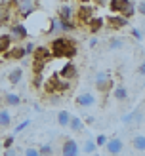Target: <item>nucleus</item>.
Listing matches in <instances>:
<instances>
[{"label":"nucleus","mask_w":145,"mask_h":156,"mask_svg":"<svg viewBox=\"0 0 145 156\" xmlns=\"http://www.w3.org/2000/svg\"><path fill=\"white\" fill-rule=\"evenodd\" d=\"M122 122H124L128 128H140L143 124V111L141 108H136V111L124 114L122 116Z\"/></svg>","instance_id":"nucleus-1"},{"label":"nucleus","mask_w":145,"mask_h":156,"mask_svg":"<svg viewBox=\"0 0 145 156\" xmlns=\"http://www.w3.org/2000/svg\"><path fill=\"white\" fill-rule=\"evenodd\" d=\"M96 88L101 93H109L113 90V80H111L109 73H97L96 74Z\"/></svg>","instance_id":"nucleus-2"},{"label":"nucleus","mask_w":145,"mask_h":156,"mask_svg":"<svg viewBox=\"0 0 145 156\" xmlns=\"http://www.w3.org/2000/svg\"><path fill=\"white\" fill-rule=\"evenodd\" d=\"M105 151L111 156H120L124 152V143H122L120 137H111V139H107V143H105Z\"/></svg>","instance_id":"nucleus-3"},{"label":"nucleus","mask_w":145,"mask_h":156,"mask_svg":"<svg viewBox=\"0 0 145 156\" xmlns=\"http://www.w3.org/2000/svg\"><path fill=\"white\" fill-rule=\"evenodd\" d=\"M71 44V40L69 38H56L52 44H50V51H52V55L53 57H63L65 55V50H67V46Z\"/></svg>","instance_id":"nucleus-4"},{"label":"nucleus","mask_w":145,"mask_h":156,"mask_svg":"<svg viewBox=\"0 0 145 156\" xmlns=\"http://www.w3.org/2000/svg\"><path fill=\"white\" fill-rule=\"evenodd\" d=\"M94 17V10L88 6V4H84V6H80L78 10L74 12V19L80 23V25H86V23Z\"/></svg>","instance_id":"nucleus-5"},{"label":"nucleus","mask_w":145,"mask_h":156,"mask_svg":"<svg viewBox=\"0 0 145 156\" xmlns=\"http://www.w3.org/2000/svg\"><path fill=\"white\" fill-rule=\"evenodd\" d=\"M107 25H109L111 30H120V29H126V27H128V19L122 17L120 13L109 15V17H107Z\"/></svg>","instance_id":"nucleus-6"},{"label":"nucleus","mask_w":145,"mask_h":156,"mask_svg":"<svg viewBox=\"0 0 145 156\" xmlns=\"http://www.w3.org/2000/svg\"><path fill=\"white\" fill-rule=\"evenodd\" d=\"M96 95L92 91H82L78 97H76V105L82 107V108H90V107H94L96 105Z\"/></svg>","instance_id":"nucleus-7"},{"label":"nucleus","mask_w":145,"mask_h":156,"mask_svg":"<svg viewBox=\"0 0 145 156\" xmlns=\"http://www.w3.org/2000/svg\"><path fill=\"white\" fill-rule=\"evenodd\" d=\"M78 152H80V149L74 139H65L63 147H61V156H78Z\"/></svg>","instance_id":"nucleus-8"},{"label":"nucleus","mask_w":145,"mask_h":156,"mask_svg":"<svg viewBox=\"0 0 145 156\" xmlns=\"http://www.w3.org/2000/svg\"><path fill=\"white\" fill-rule=\"evenodd\" d=\"M130 6H134L132 0H111L109 2V8H111L113 13H122V12H126Z\"/></svg>","instance_id":"nucleus-9"},{"label":"nucleus","mask_w":145,"mask_h":156,"mask_svg":"<svg viewBox=\"0 0 145 156\" xmlns=\"http://www.w3.org/2000/svg\"><path fill=\"white\" fill-rule=\"evenodd\" d=\"M4 57H6L8 61L23 59V57H25V50H23V46H12L8 51H4Z\"/></svg>","instance_id":"nucleus-10"},{"label":"nucleus","mask_w":145,"mask_h":156,"mask_svg":"<svg viewBox=\"0 0 145 156\" xmlns=\"http://www.w3.org/2000/svg\"><path fill=\"white\" fill-rule=\"evenodd\" d=\"M124 46H128V38H124V36H111L109 42H107L109 50H122Z\"/></svg>","instance_id":"nucleus-11"},{"label":"nucleus","mask_w":145,"mask_h":156,"mask_svg":"<svg viewBox=\"0 0 145 156\" xmlns=\"http://www.w3.org/2000/svg\"><path fill=\"white\" fill-rule=\"evenodd\" d=\"M113 97L114 101H118V103H124V101L128 99V90H126V86L124 84H117L113 88Z\"/></svg>","instance_id":"nucleus-12"},{"label":"nucleus","mask_w":145,"mask_h":156,"mask_svg":"<svg viewBox=\"0 0 145 156\" xmlns=\"http://www.w3.org/2000/svg\"><path fill=\"white\" fill-rule=\"evenodd\" d=\"M57 17H59V21H73L74 19V10L69 4H63L57 12Z\"/></svg>","instance_id":"nucleus-13"},{"label":"nucleus","mask_w":145,"mask_h":156,"mask_svg":"<svg viewBox=\"0 0 145 156\" xmlns=\"http://www.w3.org/2000/svg\"><path fill=\"white\" fill-rule=\"evenodd\" d=\"M17 6H19V15H21V17H29V15L34 12L33 0H19Z\"/></svg>","instance_id":"nucleus-14"},{"label":"nucleus","mask_w":145,"mask_h":156,"mask_svg":"<svg viewBox=\"0 0 145 156\" xmlns=\"http://www.w3.org/2000/svg\"><path fill=\"white\" fill-rule=\"evenodd\" d=\"M33 57L48 63V59L52 57V51H50V48H46V46H38V48H34V51H33Z\"/></svg>","instance_id":"nucleus-15"},{"label":"nucleus","mask_w":145,"mask_h":156,"mask_svg":"<svg viewBox=\"0 0 145 156\" xmlns=\"http://www.w3.org/2000/svg\"><path fill=\"white\" fill-rule=\"evenodd\" d=\"M132 149L136 152H145V133H136L132 137Z\"/></svg>","instance_id":"nucleus-16"},{"label":"nucleus","mask_w":145,"mask_h":156,"mask_svg":"<svg viewBox=\"0 0 145 156\" xmlns=\"http://www.w3.org/2000/svg\"><path fill=\"white\" fill-rule=\"evenodd\" d=\"M61 78H65V80H73V78H76V67L69 61V63H65V67L61 69V73H59Z\"/></svg>","instance_id":"nucleus-17"},{"label":"nucleus","mask_w":145,"mask_h":156,"mask_svg":"<svg viewBox=\"0 0 145 156\" xmlns=\"http://www.w3.org/2000/svg\"><path fill=\"white\" fill-rule=\"evenodd\" d=\"M10 34H12V38L23 40V38H27V27H25V25H21V23H17V25H12Z\"/></svg>","instance_id":"nucleus-18"},{"label":"nucleus","mask_w":145,"mask_h":156,"mask_svg":"<svg viewBox=\"0 0 145 156\" xmlns=\"http://www.w3.org/2000/svg\"><path fill=\"white\" fill-rule=\"evenodd\" d=\"M21 78H23V69L21 67H15V69H12V71L8 73V82L12 86H17L21 82Z\"/></svg>","instance_id":"nucleus-19"},{"label":"nucleus","mask_w":145,"mask_h":156,"mask_svg":"<svg viewBox=\"0 0 145 156\" xmlns=\"http://www.w3.org/2000/svg\"><path fill=\"white\" fill-rule=\"evenodd\" d=\"M4 105L6 107H19L21 105V97L17 93H13V91H8V93H4Z\"/></svg>","instance_id":"nucleus-20"},{"label":"nucleus","mask_w":145,"mask_h":156,"mask_svg":"<svg viewBox=\"0 0 145 156\" xmlns=\"http://www.w3.org/2000/svg\"><path fill=\"white\" fill-rule=\"evenodd\" d=\"M86 25H88V29H90V33H99V30H101L103 29V25H105V21L101 19V17H92L88 23H86Z\"/></svg>","instance_id":"nucleus-21"},{"label":"nucleus","mask_w":145,"mask_h":156,"mask_svg":"<svg viewBox=\"0 0 145 156\" xmlns=\"http://www.w3.org/2000/svg\"><path fill=\"white\" fill-rule=\"evenodd\" d=\"M82 151H84V154H88V156L96 154V151H97L96 141L92 137H86V139H84V143H82Z\"/></svg>","instance_id":"nucleus-22"},{"label":"nucleus","mask_w":145,"mask_h":156,"mask_svg":"<svg viewBox=\"0 0 145 156\" xmlns=\"http://www.w3.org/2000/svg\"><path fill=\"white\" fill-rule=\"evenodd\" d=\"M69 128H71V131H74V133H80V131H84V122L78 118V116H73V114H71Z\"/></svg>","instance_id":"nucleus-23"},{"label":"nucleus","mask_w":145,"mask_h":156,"mask_svg":"<svg viewBox=\"0 0 145 156\" xmlns=\"http://www.w3.org/2000/svg\"><path fill=\"white\" fill-rule=\"evenodd\" d=\"M12 126V114L8 108H0V128H10Z\"/></svg>","instance_id":"nucleus-24"},{"label":"nucleus","mask_w":145,"mask_h":156,"mask_svg":"<svg viewBox=\"0 0 145 156\" xmlns=\"http://www.w3.org/2000/svg\"><path fill=\"white\" fill-rule=\"evenodd\" d=\"M57 86H59V76H52L48 82H46L44 90L48 93H57Z\"/></svg>","instance_id":"nucleus-25"},{"label":"nucleus","mask_w":145,"mask_h":156,"mask_svg":"<svg viewBox=\"0 0 145 156\" xmlns=\"http://www.w3.org/2000/svg\"><path fill=\"white\" fill-rule=\"evenodd\" d=\"M12 40H13V38H12V34H0V51H8V50H10L12 48Z\"/></svg>","instance_id":"nucleus-26"},{"label":"nucleus","mask_w":145,"mask_h":156,"mask_svg":"<svg viewBox=\"0 0 145 156\" xmlns=\"http://www.w3.org/2000/svg\"><path fill=\"white\" fill-rule=\"evenodd\" d=\"M69 120H71V112H69V111H59L57 112V124H59V126L67 128L69 126Z\"/></svg>","instance_id":"nucleus-27"},{"label":"nucleus","mask_w":145,"mask_h":156,"mask_svg":"<svg viewBox=\"0 0 145 156\" xmlns=\"http://www.w3.org/2000/svg\"><path fill=\"white\" fill-rule=\"evenodd\" d=\"M46 33H61V21L57 19V17H53L52 21H50V27H48V30Z\"/></svg>","instance_id":"nucleus-28"},{"label":"nucleus","mask_w":145,"mask_h":156,"mask_svg":"<svg viewBox=\"0 0 145 156\" xmlns=\"http://www.w3.org/2000/svg\"><path fill=\"white\" fill-rule=\"evenodd\" d=\"M38 152H40V156H52L53 154V147L50 143H46L42 147H38Z\"/></svg>","instance_id":"nucleus-29"},{"label":"nucleus","mask_w":145,"mask_h":156,"mask_svg":"<svg viewBox=\"0 0 145 156\" xmlns=\"http://www.w3.org/2000/svg\"><path fill=\"white\" fill-rule=\"evenodd\" d=\"M44 65H46V61H40V59H34V61H33V71H34V74H36V73H42V69H44Z\"/></svg>","instance_id":"nucleus-30"},{"label":"nucleus","mask_w":145,"mask_h":156,"mask_svg":"<svg viewBox=\"0 0 145 156\" xmlns=\"http://www.w3.org/2000/svg\"><path fill=\"white\" fill-rule=\"evenodd\" d=\"M94 141H96V145L97 147H105V143H107V135H103V133H99L96 139H94Z\"/></svg>","instance_id":"nucleus-31"},{"label":"nucleus","mask_w":145,"mask_h":156,"mask_svg":"<svg viewBox=\"0 0 145 156\" xmlns=\"http://www.w3.org/2000/svg\"><path fill=\"white\" fill-rule=\"evenodd\" d=\"M23 156H40V152H38V149H34V147H29V149H25Z\"/></svg>","instance_id":"nucleus-32"},{"label":"nucleus","mask_w":145,"mask_h":156,"mask_svg":"<svg viewBox=\"0 0 145 156\" xmlns=\"http://www.w3.org/2000/svg\"><path fill=\"white\" fill-rule=\"evenodd\" d=\"M136 8H137V13H140V15H143V17H145V0H140Z\"/></svg>","instance_id":"nucleus-33"},{"label":"nucleus","mask_w":145,"mask_h":156,"mask_svg":"<svg viewBox=\"0 0 145 156\" xmlns=\"http://www.w3.org/2000/svg\"><path fill=\"white\" fill-rule=\"evenodd\" d=\"M34 48H36V46H34L33 42H27V44H25V48H23V50H25V55L33 53V51H34Z\"/></svg>","instance_id":"nucleus-34"},{"label":"nucleus","mask_w":145,"mask_h":156,"mask_svg":"<svg viewBox=\"0 0 145 156\" xmlns=\"http://www.w3.org/2000/svg\"><path fill=\"white\" fill-rule=\"evenodd\" d=\"M130 34H132L136 40H143V34L140 33V29H132V30H130Z\"/></svg>","instance_id":"nucleus-35"},{"label":"nucleus","mask_w":145,"mask_h":156,"mask_svg":"<svg viewBox=\"0 0 145 156\" xmlns=\"http://www.w3.org/2000/svg\"><path fill=\"white\" fill-rule=\"evenodd\" d=\"M29 124H31L29 120H25V122H21V124H19V126H17V128H15V133H19V131H23V129H25V128H29Z\"/></svg>","instance_id":"nucleus-36"},{"label":"nucleus","mask_w":145,"mask_h":156,"mask_svg":"<svg viewBox=\"0 0 145 156\" xmlns=\"http://www.w3.org/2000/svg\"><path fill=\"white\" fill-rule=\"evenodd\" d=\"M12 145H13V137H6V139H4V143H2L4 149H10Z\"/></svg>","instance_id":"nucleus-37"},{"label":"nucleus","mask_w":145,"mask_h":156,"mask_svg":"<svg viewBox=\"0 0 145 156\" xmlns=\"http://www.w3.org/2000/svg\"><path fill=\"white\" fill-rule=\"evenodd\" d=\"M109 2L111 0H96V4H99V6H109Z\"/></svg>","instance_id":"nucleus-38"},{"label":"nucleus","mask_w":145,"mask_h":156,"mask_svg":"<svg viewBox=\"0 0 145 156\" xmlns=\"http://www.w3.org/2000/svg\"><path fill=\"white\" fill-rule=\"evenodd\" d=\"M137 71H140V74H145V61L140 65V69H137Z\"/></svg>","instance_id":"nucleus-39"},{"label":"nucleus","mask_w":145,"mask_h":156,"mask_svg":"<svg viewBox=\"0 0 145 156\" xmlns=\"http://www.w3.org/2000/svg\"><path fill=\"white\" fill-rule=\"evenodd\" d=\"M4 156H15V152L12 151V147H10V149H8V151L4 152Z\"/></svg>","instance_id":"nucleus-40"},{"label":"nucleus","mask_w":145,"mask_h":156,"mask_svg":"<svg viewBox=\"0 0 145 156\" xmlns=\"http://www.w3.org/2000/svg\"><path fill=\"white\" fill-rule=\"evenodd\" d=\"M78 2H82V4H88V2H90V0H78Z\"/></svg>","instance_id":"nucleus-41"},{"label":"nucleus","mask_w":145,"mask_h":156,"mask_svg":"<svg viewBox=\"0 0 145 156\" xmlns=\"http://www.w3.org/2000/svg\"><path fill=\"white\" fill-rule=\"evenodd\" d=\"M143 40H145V34H143Z\"/></svg>","instance_id":"nucleus-42"}]
</instances>
